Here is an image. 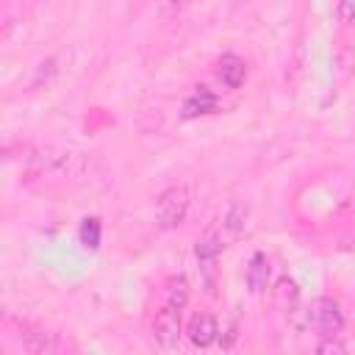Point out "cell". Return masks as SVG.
<instances>
[{"label": "cell", "mask_w": 355, "mask_h": 355, "mask_svg": "<svg viewBox=\"0 0 355 355\" xmlns=\"http://www.w3.org/2000/svg\"><path fill=\"white\" fill-rule=\"evenodd\" d=\"M189 202L191 194L186 186H169L158 194L155 200V222L161 230H175L178 225H183L186 214H189Z\"/></svg>", "instance_id": "6da1fadb"}, {"label": "cell", "mask_w": 355, "mask_h": 355, "mask_svg": "<svg viewBox=\"0 0 355 355\" xmlns=\"http://www.w3.org/2000/svg\"><path fill=\"white\" fill-rule=\"evenodd\" d=\"M305 322L319 336H336L344 327V313H341V308H338L336 300L316 297V300H311V305L305 311Z\"/></svg>", "instance_id": "7a4b0ae2"}, {"label": "cell", "mask_w": 355, "mask_h": 355, "mask_svg": "<svg viewBox=\"0 0 355 355\" xmlns=\"http://www.w3.org/2000/svg\"><path fill=\"white\" fill-rule=\"evenodd\" d=\"M183 327H180V311L172 305H164L153 319V338L161 349H175L180 344Z\"/></svg>", "instance_id": "3957f363"}, {"label": "cell", "mask_w": 355, "mask_h": 355, "mask_svg": "<svg viewBox=\"0 0 355 355\" xmlns=\"http://www.w3.org/2000/svg\"><path fill=\"white\" fill-rule=\"evenodd\" d=\"M222 250H225V236H222V230H208V233L197 241V247H194V255H197V261H200V269L205 272L208 286H214V266H216V258L222 255Z\"/></svg>", "instance_id": "277c9868"}, {"label": "cell", "mask_w": 355, "mask_h": 355, "mask_svg": "<svg viewBox=\"0 0 355 355\" xmlns=\"http://www.w3.org/2000/svg\"><path fill=\"white\" fill-rule=\"evenodd\" d=\"M219 108V97L208 89V86H197L180 105V116L183 119H197V116H205V114H214Z\"/></svg>", "instance_id": "5b68a950"}, {"label": "cell", "mask_w": 355, "mask_h": 355, "mask_svg": "<svg viewBox=\"0 0 355 355\" xmlns=\"http://www.w3.org/2000/svg\"><path fill=\"white\" fill-rule=\"evenodd\" d=\"M186 336H189V341H191L194 347L205 349V347H211V344L219 338V324H216V319H214L211 313H194V316L189 319Z\"/></svg>", "instance_id": "8992f818"}, {"label": "cell", "mask_w": 355, "mask_h": 355, "mask_svg": "<svg viewBox=\"0 0 355 355\" xmlns=\"http://www.w3.org/2000/svg\"><path fill=\"white\" fill-rule=\"evenodd\" d=\"M269 272H272V266H269L266 252H252V258H250V263H247V272H244L247 288H250L252 294H263V291L269 288Z\"/></svg>", "instance_id": "52a82bcc"}, {"label": "cell", "mask_w": 355, "mask_h": 355, "mask_svg": "<svg viewBox=\"0 0 355 355\" xmlns=\"http://www.w3.org/2000/svg\"><path fill=\"white\" fill-rule=\"evenodd\" d=\"M216 75L227 89H239L244 83V78H247V64H244V58H239L233 53H225L216 61Z\"/></svg>", "instance_id": "ba28073f"}, {"label": "cell", "mask_w": 355, "mask_h": 355, "mask_svg": "<svg viewBox=\"0 0 355 355\" xmlns=\"http://www.w3.org/2000/svg\"><path fill=\"white\" fill-rule=\"evenodd\" d=\"M297 300H300V286L291 280V277H277V283H275V288H272V302L280 308V311H291L294 305H297Z\"/></svg>", "instance_id": "9c48e42d"}, {"label": "cell", "mask_w": 355, "mask_h": 355, "mask_svg": "<svg viewBox=\"0 0 355 355\" xmlns=\"http://www.w3.org/2000/svg\"><path fill=\"white\" fill-rule=\"evenodd\" d=\"M78 241L83 250H97L100 241H103V222L97 216H83L80 225H78Z\"/></svg>", "instance_id": "30bf717a"}, {"label": "cell", "mask_w": 355, "mask_h": 355, "mask_svg": "<svg viewBox=\"0 0 355 355\" xmlns=\"http://www.w3.org/2000/svg\"><path fill=\"white\" fill-rule=\"evenodd\" d=\"M186 302H189V280H186L183 275L169 277V280H166V305L183 311Z\"/></svg>", "instance_id": "8fae6325"}, {"label": "cell", "mask_w": 355, "mask_h": 355, "mask_svg": "<svg viewBox=\"0 0 355 355\" xmlns=\"http://www.w3.org/2000/svg\"><path fill=\"white\" fill-rule=\"evenodd\" d=\"M244 219H247V205L236 202V205H230V211L222 222V230H227V236H239L241 227H244Z\"/></svg>", "instance_id": "7c38bea8"}, {"label": "cell", "mask_w": 355, "mask_h": 355, "mask_svg": "<svg viewBox=\"0 0 355 355\" xmlns=\"http://www.w3.org/2000/svg\"><path fill=\"white\" fill-rule=\"evenodd\" d=\"M338 17H341L344 22H352V19H355V0H341Z\"/></svg>", "instance_id": "4fadbf2b"}, {"label": "cell", "mask_w": 355, "mask_h": 355, "mask_svg": "<svg viewBox=\"0 0 355 355\" xmlns=\"http://www.w3.org/2000/svg\"><path fill=\"white\" fill-rule=\"evenodd\" d=\"M327 341L319 344V352H347V347L341 341H333V336H324Z\"/></svg>", "instance_id": "5bb4252c"}]
</instances>
